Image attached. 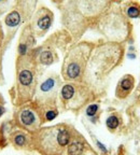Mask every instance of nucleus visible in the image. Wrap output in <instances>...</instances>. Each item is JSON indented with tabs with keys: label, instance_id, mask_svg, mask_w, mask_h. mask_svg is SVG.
<instances>
[{
	"label": "nucleus",
	"instance_id": "nucleus-4",
	"mask_svg": "<svg viewBox=\"0 0 140 155\" xmlns=\"http://www.w3.org/2000/svg\"><path fill=\"white\" fill-rule=\"evenodd\" d=\"M95 48L93 42L81 41L68 50L63 66L62 77L67 82H83L89 57Z\"/></svg>",
	"mask_w": 140,
	"mask_h": 155
},
{
	"label": "nucleus",
	"instance_id": "nucleus-18",
	"mask_svg": "<svg viewBox=\"0 0 140 155\" xmlns=\"http://www.w3.org/2000/svg\"><path fill=\"white\" fill-rule=\"evenodd\" d=\"M38 0H16L14 7L19 11L24 22H28L34 15Z\"/></svg>",
	"mask_w": 140,
	"mask_h": 155
},
{
	"label": "nucleus",
	"instance_id": "nucleus-5",
	"mask_svg": "<svg viewBox=\"0 0 140 155\" xmlns=\"http://www.w3.org/2000/svg\"><path fill=\"white\" fill-rule=\"evenodd\" d=\"M61 87V80L56 74L48 75L38 84L32 102L36 104L43 123L53 121L58 115L57 97Z\"/></svg>",
	"mask_w": 140,
	"mask_h": 155
},
{
	"label": "nucleus",
	"instance_id": "nucleus-13",
	"mask_svg": "<svg viewBox=\"0 0 140 155\" xmlns=\"http://www.w3.org/2000/svg\"><path fill=\"white\" fill-rule=\"evenodd\" d=\"M78 9L86 18L102 15L108 5V0H75Z\"/></svg>",
	"mask_w": 140,
	"mask_h": 155
},
{
	"label": "nucleus",
	"instance_id": "nucleus-21",
	"mask_svg": "<svg viewBox=\"0 0 140 155\" xmlns=\"http://www.w3.org/2000/svg\"><path fill=\"white\" fill-rule=\"evenodd\" d=\"M11 2L12 0H0V16L3 14H7L11 8Z\"/></svg>",
	"mask_w": 140,
	"mask_h": 155
},
{
	"label": "nucleus",
	"instance_id": "nucleus-1",
	"mask_svg": "<svg viewBox=\"0 0 140 155\" xmlns=\"http://www.w3.org/2000/svg\"><path fill=\"white\" fill-rule=\"evenodd\" d=\"M122 57L123 48L120 43L109 41L95 45L89 57L83 82L86 83L96 93L99 87L98 85L114 68L120 65Z\"/></svg>",
	"mask_w": 140,
	"mask_h": 155
},
{
	"label": "nucleus",
	"instance_id": "nucleus-15",
	"mask_svg": "<svg viewBox=\"0 0 140 155\" xmlns=\"http://www.w3.org/2000/svg\"><path fill=\"white\" fill-rule=\"evenodd\" d=\"M32 54L34 56L36 63L38 64V66H50L53 63H55L56 59H57L55 48L52 44L51 40L48 42H44L43 45L34 48Z\"/></svg>",
	"mask_w": 140,
	"mask_h": 155
},
{
	"label": "nucleus",
	"instance_id": "nucleus-19",
	"mask_svg": "<svg viewBox=\"0 0 140 155\" xmlns=\"http://www.w3.org/2000/svg\"><path fill=\"white\" fill-rule=\"evenodd\" d=\"M120 122H121V120L116 114H111L110 116H108V119L106 121L107 128L110 131H115L120 126Z\"/></svg>",
	"mask_w": 140,
	"mask_h": 155
},
{
	"label": "nucleus",
	"instance_id": "nucleus-6",
	"mask_svg": "<svg viewBox=\"0 0 140 155\" xmlns=\"http://www.w3.org/2000/svg\"><path fill=\"white\" fill-rule=\"evenodd\" d=\"M95 92L84 82H67L61 87L59 100L67 111L78 112L92 101Z\"/></svg>",
	"mask_w": 140,
	"mask_h": 155
},
{
	"label": "nucleus",
	"instance_id": "nucleus-17",
	"mask_svg": "<svg viewBox=\"0 0 140 155\" xmlns=\"http://www.w3.org/2000/svg\"><path fill=\"white\" fill-rule=\"evenodd\" d=\"M135 86V78L132 74H126L118 81L115 90V96L118 99H124L131 94Z\"/></svg>",
	"mask_w": 140,
	"mask_h": 155
},
{
	"label": "nucleus",
	"instance_id": "nucleus-2",
	"mask_svg": "<svg viewBox=\"0 0 140 155\" xmlns=\"http://www.w3.org/2000/svg\"><path fill=\"white\" fill-rule=\"evenodd\" d=\"M73 130L67 123L41 127L32 134V150L40 155H65Z\"/></svg>",
	"mask_w": 140,
	"mask_h": 155
},
{
	"label": "nucleus",
	"instance_id": "nucleus-11",
	"mask_svg": "<svg viewBox=\"0 0 140 155\" xmlns=\"http://www.w3.org/2000/svg\"><path fill=\"white\" fill-rule=\"evenodd\" d=\"M24 19H23L22 15L19 13V11L13 5L12 9L10 10L9 12L5 14V21H3V25H5V42H3V51L5 52L7 48L11 41L14 38L15 34H16L17 29L19 26L23 24Z\"/></svg>",
	"mask_w": 140,
	"mask_h": 155
},
{
	"label": "nucleus",
	"instance_id": "nucleus-12",
	"mask_svg": "<svg viewBox=\"0 0 140 155\" xmlns=\"http://www.w3.org/2000/svg\"><path fill=\"white\" fill-rule=\"evenodd\" d=\"M67 155H98L88 141L83 137V135L75 129L72 138L70 140L67 148Z\"/></svg>",
	"mask_w": 140,
	"mask_h": 155
},
{
	"label": "nucleus",
	"instance_id": "nucleus-22",
	"mask_svg": "<svg viewBox=\"0 0 140 155\" xmlns=\"http://www.w3.org/2000/svg\"><path fill=\"white\" fill-rule=\"evenodd\" d=\"M99 111V106L97 104H91L88 107L86 108V115L88 117H94L97 115Z\"/></svg>",
	"mask_w": 140,
	"mask_h": 155
},
{
	"label": "nucleus",
	"instance_id": "nucleus-10",
	"mask_svg": "<svg viewBox=\"0 0 140 155\" xmlns=\"http://www.w3.org/2000/svg\"><path fill=\"white\" fill-rule=\"evenodd\" d=\"M32 21L29 22L32 31L36 37H43L48 32L53 23V13L50 9L41 7L37 10L32 16Z\"/></svg>",
	"mask_w": 140,
	"mask_h": 155
},
{
	"label": "nucleus",
	"instance_id": "nucleus-3",
	"mask_svg": "<svg viewBox=\"0 0 140 155\" xmlns=\"http://www.w3.org/2000/svg\"><path fill=\"white\" fill-rule=\"evenodd\" d=\"M38 64L32 54L16 57L13 101L16 107L32 102L38 87Z\"/></svg>",
	"mask_w": 140,
	"mask_h": 155
},
{
	"label": "nucleus",
	"instance_id": "nucleus-14",
	"mask_svg": "<svg viewBox=\"0 0 140 155\" xmlns=\"http://www.w3.org/2000/svg\"><path fill=\"white\" fill-rule=\"evenodd\" d=\"M36 43V36L32 31V26L29 23H27L23 27L21 35H19L18 42H17V56L16 57H22L32 54L34 51V46Z\"/></svg>",
	"mask_w": 140,
	"mask_h": 155
},
{
	"label": "nucleus",
	"instance_id": "nucleus-20",
	"mask_svg": "<svg viewBox=\"0 0 140 155\" xmlns=\"http://www.w3.org/2000/svg\"><path fill=\"white\" fill-rule=\"evenodd\" d=\"M126 13L129 18H136L140 15V5L139 3H131L126 9Z\"/></svg>",
	"mask_w": 140,
	"mask_h": 155
},
{
	"label": "nucleus",
	"instance_id": "nucleus-23",
	"mask_svg": "<svg viewBox=\"0 0 140 155\" xmlns=\"http://www.w3.org/2000/svg\"><path fill=\"white\" fill-rule=\"evenodd\" d=\"M3 42H5V30H3L2 23L0 22V52H3Z\"/></svg>",
	"mask_w": 140,
	"mask_h": 155
},
{
	"label": "nucleus",
	"instance_id": "nucleus-9",
	"mask_svg": "<svg viewBox=\"0 0 140 155\" xmlns=\"http://www.w3.org/2000/svg\"><path fill=\"white\" fill-rule=\"evenodd\" d=\"M85 19H86V17L78 9L75 0L69 1V3L65 9V13L63 15V21L68 30L71 32V35L75 39L81 37L83 32L85 31V29H86Z\"/></svg>",
	"mask_w": 140,
	"mask_h": 155
},
{
	"label": "nucleus",
	"instance_id": "nucleus-24",
	"mask_svg": "<svg viewBox=\"0 0 140 155\" xmlns=\"http://www.w3.org/2000/svg\"><path fill=\"white\" fill-rule=\"evenodd\" d=\"M3 52H0V82L2 80V56H3Z\"/></svg>",
	"mask_w": 140,
	"mask_h": 155
},
{
	"label": "nucleus",
	"instance_id": "nucleus-8",
	"mask_svg": "<svg viewBox=\"0 0 140 155\" xmlns=\"http://www.w3.org/2000/svg\"><path fill=\"white\" fill-rule=\"evenodd\" d=\"M13 122L17 128L34 134L43 125L42 117L34 102H29L24 106L17 107L13 115Z\"/></svg>",
	"mask_w": 140,
	"mask_h": 155
},
{
	"label": "nucleus",
	"instance_id": "nucleus-16",
	"mask_svg": "<svg viewBox=\"0 0 140 155\" xmlns=\"http://www.w3.org/2000/svg\"><path fill=\"white\" fill-rule=\"evenodd\" d=\"M11 144L17 150H32V134L23 129H15L9 135Z\"/></svg>",
	"mask_w": 140,
	"mask_h": 155
},
{
	"label": "nucleus",
	"instance_id": "nucleus-7",
	"mask_svg": "<svg viewBox=\"0 0 140 155\" xmlns=\"http://www.w3.org/2000/svg\"><path fill=\"white\" fill-rule=\"evenodd\" d=\"M98 29L110 42L120 43L128 32L125 19L115 9L104 13L98 21Z\"/></svg>",
	"mask_w": 140,
	"mask_h": 155
}]
</instances>
